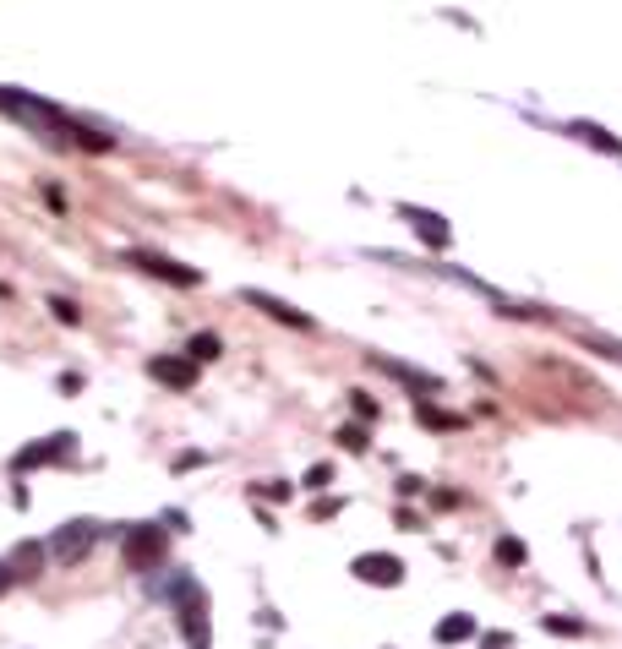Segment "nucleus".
Segmentation results:
<instances>
[{
	"mask_svg": "<svg viewBox=\"0 0 622 649\" xmlns=\"http://www.w3.org/2000/svg\"><path fill=\"white\" fill-rule=\"evenodd\" d=\"M0 110L12 120H22L28 131H39L44 142H66V126H72V115H60L55 104H44L33 93H12V88H0Z\"/></svg>",
	"mask_w": 622,
	"mask_h": 649,
	"instance_id": "nucleus-1",
	"label": "nucleus"
},
{
	"mask_svg": "<svg viewBox=\"0 0 622 649\" xmlns=\"http://www.w3.org/2000/svg\"><path fill=\"white\" fill-rule=\"evenodd\" d=\"M120 562H126L131 573H153V567L164 562V530H159V524H136V530H126V540H120Z\"/></svg>",
	"mask_w": 622,
	"mask_h": 649,
	"instance_id": "nucleus-2",
	"label": "nucleus"
},
{
	"mask_svg": "<svg viewBox=\"0 0 622 649\" xmlns=\"http://www.w3.org/2000/svg\"><path fill=\"white\" fill-rule=\"evenodd\" d=\"M93 540H99V530H93L88 519H72V524H60V530L49 535V546H44V551H49L55 562L72 567V562H83V557L93 551Z\"/></svg>",
	"mask_w": 622,
	"mask_h": 649,
	"instance_id": "nucleus-3",
	"label": "nucleus"
},
{
	"mask_svg": "<svg viewBox=\"0 0 622 649\" xmlns=\"http://www.w3.org/2000/svg\"><path fill=\"white\" fill-rule=\"evenodd\" d=\"M72 448H77V437H72V431H55V437L28 443V448L12 459V469H17V475H22V469H44V464H55V459H72Z\"/></svg>",
	"mask_w": 622,
	"mask_h": 649,
	"instance_id": "nucleus-4",
	"label": "nucleus"
},
{
	"mask_svg": "<svg viewBox=\"0 0 622 649\" xmlns=\"http://www.w3.org/2000/svg\"><path fill=\"white\" fill-rule=\"evenodd\" d=\"M126 262L131 267H143V273H153V278H164V284H202V273L197 267H180V262H170V257H159V251H126Z\"/></svg>",
	"mask_w": 622,
	"mask_h": 649,
	"instance_id": "nucleus-5",
	"label": "nucleus"
},
{
	"mask_svg": "<svg viewBox=\"0 0 622 649\" xmlns=\"http://www.w3.org/2000/svg\"><path fill=\"white\" fill-rule=\"evenodd\" d=\"M404 224H409L415 235H421L432 251H448V246H453V230H448V219H442V213H432V207H404Z\"/></svg>",
	"mask_w": 622,
	"mask_h": 649,
	"instance_id": "nucleus-6",
	"label": "nucleus"
},
{
	"mask_svg": "<svg viewBox=\"0 0 622 649\" xmlns=\"http://www.w3.org/2000/svg\"><path fill=\"white\" fill-rule=\"evenodd\" d=\"M355 579H361V584H382V590H393V584L404 579V562L388 557V551H366V557H355Z\"/></svg>",
	"mask_w": 622,
	"mask_h": 649,
	"instance_id": "nucleus-7",
	"label": "nucleus"
},
{
	"mask_svg": "<svg viewBox=\"0 0 622 649\" xmlns=\"http://www.w3.org/2000/svg\"><path fill=\"white\" fill-rule=\"evenodd\" d=\"M148 377L164 382V388H191L197 382V360L191 355H153L148 360Z\"/></svg>",
	"mask_w": 622,
	"mask_h": 649,
	"instance_id": "nucleus-8",
	"label": "nucleus"
},
{
	"mask_svg": "<svg viewBox=\"0 0 622 649\" xmlns=\"http://www.w3.org/2000/svg\"><path fill=\"white\" fill-rule=\"evenodd\" d=\"M186 606H180V627H186V638H191V649H207V595L191 584L186 595H180Z\"/></svg>",
	"mask_w": 622,
	"mask_h": 649,
	"instance_id": "nucleus-9",
	"label": "nucleus"
},
{
	"mask_svg": "<svg viewBox=\"0 0 622 649\" xmlns=\"http://www.w3.org/2000/svg\"><path fill=\"white\" fill-rule=\"evenodd\" d=\"M241 301H246V306H257V311H262V317H273V322H290V328H311V317H306V311H295L290 301L267 295V290H241Z\"/></svg>",
	"mask_w": 622,
	"mask_h": 649,
	"instance_id": "nucleus-10",
	"label": "nucleus"
},
{
	"mask_svg": "<svg viewBox=\"0 0 622 649\" xmlns=\"http://www.w3.org/2000/svg\"><path fill=\"white\" fill-rule=\"evenodd\" d=\"M44 562H49V551H44L39 540H22V546L12 551V579H39Z\"/></svg>",
	"mask_w": 622,
	"mask_h": 649,
	"instance_id": "nucleus-11",
	"label": "nucleus"
},
{
	"mask_svg": "<svg viewBox=\"0 0 622 649\" xmlns=\"http://www.w3.org/2000/svg\"><path fill=\"white\" fill-rule=\"evenodd\" d=\"M377 360V366L388 372V377H399V382H409V388H426V393H437L442 382L437 377H426V372H415V366H404V360H388V355H372Z\"/></svg>",
	"mask_w": 622,
	"mask_h": 649,
	"instance_id": "nucleus-12",
	"label": "nucleus"
},
{
	"mask_svg": "<svg viewBox=\"0 0 622 649\" xmlns=\"http://www.w3.org/2000/svg\"><path fill=\"white\" fill-rule=\"evenodd\" d=\"M475 633H480V627H475L469 611H453V617L437 622V644H464V638H475Z\"/></svg>",
	"mask_w": 622,
	"mask_h": 649,
	"instance_id": "nucleus-13",
	"label": "nucleus"
},
{
	"mask_svg": "<svg viewBox=\"0 0 622 649\" xmlns=\"http://www.w3.org/2000/svg\"><path fill=\"white\" fill-rule=\"evenodd\" d=\"M568 131H574L579 142H590V148H600V153H622V142H617V136H611L606 126H590V120H574Z\"/></svg>",
	"mask_w": 622,
	"mask_h": 649,
	"instance_id": "nucleus-14",
	"label": "nucleus"
},
{
	"mask_svg": "<svg viewBox=\"0 0 622 649\" xmlns=\"http://www.w3.org/2000/svg\"><path fill=\"white\" fill-rule=\"evenodd\" d=\"M415 415H421V425H432V431H453L459 425V415H448V409H437L426 399H415Z\"/></svg>",
	"mask_w": 622,
	"mask_h": 649,
	"instance_id": "nucleus-15",
	"label": "nucleus"
},
{
	"mask_svg": "<svg viewBox=\"0 0 622 649\" xmlns=\"http://www.w3.org/2000/svg\"><path fill=\"white\" fill-rule=\"evenodd\" d=\"M497 562L524 567V540H519V535H497Z\"/></svg>",
	"mask_w": 622,
	"mask_h": 649,
	"instance_id": "nucleus-16",
	"label": "nucleus"
},
{
	"mask_svg": "<svg viewBox=\"0 0 622 649\" xmlns=\"http://www.w3.org/2000/svg\"><path fill=\"white\" fill-rule=\"evenodd\" d=\"M219 355V333H197L191 338V360H214Z\"/></svg>",
	"mask_w": 622,
	"mask_h": 649,
	"instance_id": "nucleus-17",
	"label": "nucleus"
},
{
	"mask_svg": "<svg viewBox=\"0 0 622 649\" xmlns=\"http://www.w3.org/2000/svg\"><path fill=\"white\" fill-rule=\"evenodd\" d=\"M49 311H55V322H66V328H77V322H83V311H77L72 301H60V295L49 301Z\"/></svg>",
	"mask_w": 622,
	"mask_h": 649,
	"instance_id": "nucleus-18",
	"label": "nucleus"
},
{
	"mask_svg": "<svg viewBox=\"0 0 622 649\" xmlns=\"http://www.w3.org/2000/svg\"><path fill=\"white\" fill-rule=\"evenodd\" d=\"M290 491H295L290 480H262L257 486V496H267V502H290Z\"/></svg>",
	"mask_w": 622,
	"mask_h": 649,
	"instance_id": "nucleus-19",
	"label": "nucleus"
},
{
	"mask_svg": "<svg viewBox=\"0 0 622 649\" xmlns=\"http://www.w3.org/2000/svg\"><path fill=\"white\" fill-rule=\"evenodd\" d=\"M338 443L350 448V453H366V431H361V425H344V431H338Z\"/></svg>",
	"mask_w": 622,
	"mask_h": 649,
	"instance_id": "nucleus-20",
	"label": "nucleus"
},
{
	"mask_svg": "<svg viewBox=\"0 0 622 649\" xmlns=\"http://www.w3.org/2000/svg\"><path fill=\"white\" fill-rule=\"evenodd\" d=\"M306 486H311V491L333 486V464H311V469H306Z\"/></svg>",
	"mask_w": 622,
	"mask_h": 649,
	"instance_id": "nucleus-21",
	"label": "nucleus"
},
{
	"mask_svg": "<svg viewBox=\"0 0 622 649\" xmlns=\"http://www.w3.org/2000/svg\"><path fill=\"white\" fill-rule=\"evenodd\" d=\"M590 349H600V355H611V360H622V344H611V338H600V333H579Z\"/></svg>",
	"mask_w": 622,
	"mask_h": 649,
	"instance_id": "nucleus-22",
	"label": "nucleus"
},
{
	"mask_svg": "<svg viewBox=\"0 0 622 649\" xmlns=\"http://www.w3.org/2000/svg\"><path fill=\"white\" fill-rule=\"evenodd\" d=\"M350 399H355V415H361V420H377V404H372V393H350Z\"/></svg>",
	"mask_w": 622,
	"mask_h": 649,
	"instance_id": "nucleus-23",
	"label": "nucleus"
},
{
	"mask_svg": "<svg viewBox=\"0 0 622 649\" xmlns=\"http://www.w3.org/2000/svg\"><path fill=\"white\" fill-rule=\"evenodd\" d=\"M546 627H551V633H584V627H579V622H568V617H546Z\"/></svg>",
	"mask_w": 622,
	"mask_h": 649,
	"instance_id": "nucleus-24",
	"label": "nucleus"
},
{
	"mask_svg": "<svg viewBox=\"0 0 622 649\" xmlns=\"http://www.w3.org/2000/svg\"><path fill=\"white\" fill-rule=\"evenodd\" d=\"M6 590H12V567H6V562H0V595H6Z\"/></svg>",
	"mask_w": 622,
	"mask_h": 649,
	"instance_id": "nucleus-25",
	"label": "nucleus"
}]
</instances>
